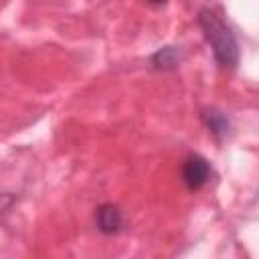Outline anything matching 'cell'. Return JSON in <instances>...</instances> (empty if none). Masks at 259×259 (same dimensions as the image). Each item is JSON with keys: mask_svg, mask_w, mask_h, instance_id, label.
<instances>
[{"mask_svg": "<svg viewBox=\"0 0 259 259\" xmlns=\"http://www.w3.org/2000/svg\"><path fill=\"white\" fill-rule=\"evenodd\" d=\"M200 119H202L204 127L208 130V134L214 136L217 140L227 138L229 132H231V121H229V117H227L221 109H217V107H206V109H202Z\"/></svg>", "mask_w": 259, "mask_h": 259, "instance_id": "4", "label": "cell"}, {"mask_svg": "<svg viewBox=\"0 0 259 259\" xmlns=\"http://www.w3.org/2000/svg\"><path fill=\"white\" fill-rule=\"evenodd\" d=\"M198 26L212 49L214 61L223 69H237L239 65V42L233 28L225 22L221 8L204 6L198 10Z\"/></svg>", "mask_w": 259, "mask_h": 259, "instance_id": "1", "label": "cell"}, {"mask_svg": "<svg viewBox=\"0 0 259 259\" xmlns=\"http://www.w3.org/2000/svg\"><path fill=\"white\" fill-rule=\"evenodd\" d=\"M95 227L103 235H117L123 229V212L113 202H103L95 208Z\"/></svg>", "mask_w": 259, "mask_h": 259, "instance_id": "3", "label": "cell"}, {"mask_svg": "<svg viewBox=\"0 0 259 259\" xmlns=\"http://www.w3.org/2000/svg\"><path fill=\"white\" fill-rule=\"evenodd\" d=\"M182 59H184V55H182V49L180 47H164V49L156 51L150 57V63L158 71H172V69L180 67Z\"/></svg>", "mask_w": 259, "mask_h": 259, "instance_id": "5", "label": "cell"}, {"mask_svg": "<svg viewBox=\"0 0 259 259\" xmlns=\"http://www.w3.org/2000/svg\"><path fill=\"white\" fill-rule=\"evenodd\" d=\"M210 176H212V166L204 156L192 154L184 160V164H182V182L190 192H196V190L204 188L208 184Z\"/></svg>", "mask_w": 259, "mask_h": 259, "instance_id": "2", "label": "cell"}]
</instances>
